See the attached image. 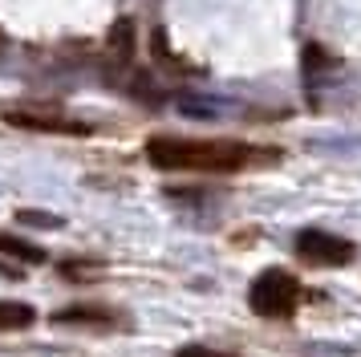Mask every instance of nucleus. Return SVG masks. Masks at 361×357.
I'll use <instances>...</instances> for the list:
<instances>
[{
  "label": "nucleus",
  "mask_w": 361,
  "mask_h": 357,
  "mask_svg": "<svg viewBox=\"0 0 361 357\" xmlns=\"http://www.w3.org/2000/svg\"><path fill=\"white\" fill-rule=\"evenodd\" d=\"M272 150H256L235 138H175V134H154L147 143V159L163 171H244L256 159H268Z\"/></svg>",
  "instance_id": "f257e3e1"
},
{
  "label": "nucleus",
  "mask_w": 361,
  "mask_h": 357,
  "mask_svg": "<svg viewBox=\"0 0 361 357\" xmlns=\"http://www.w3.org/2000/svg\"><path fill=\"white\" fill-rule=\"evenodd\" d=\"M247 305L256 317L264 321H284V317H293L296 305H300V284H296V276L280 272V268H268L252 280V289H247Z\"/></svg>",
  "instance_id": "f03ea898"
},
{
  "label": "nucleus",
  "mask_w": 361,
  "mask_h": 357,
  "mask_svg": "<svg viewBox=\"0 0 361 357\" xmlns=\"http://www.w3.org/2000/svg\"><path fill=\"white\" fill-rule=\"evenodd\" d=\"M296 256L317 264V268H341L357 256V248L341 236L321 231V227H305V231H296Z\"/></svg>",
  "instance_id": "7ed1b4c3"
},
{
  "label": "nucleus",
  "mask_w": 361,
  "mask_h": 357,
  "mask_svg": "<svg viewBox=\"0 0 361 357\" xmlns=\"http://www.w3.org/2000/svg\"><path fill=\"white\" fill-rule=\"evenodd\" d=\"M4 122L17 130H33V134H90V126L73 122V118L37 114V110H4Z\"/></svg>",
  "instance_id": "20e7f679"
},
{
  "label": "nucleus",
  "mask_w": 361,
  "mask_h": 357,
  "mask_svg": "<svg viewBox=\"0 0 361 357\" xmlns=\"http://www.w3.org/2000/svg\"><path fill=\"white\" fill-rule=\"evenodd\" d=\"M114 308H98V305H73V308H61L53 313L57 325H90V329H110L114 325Z\"/></svg>",
  "instance_id": "39448f33"
},
{
  "label": "nucleus",
  "mask_w": 361,
  "mask_h": 357,
  "mask_svg": "<svg viewBox=\"0 0 361 357\" xmlns=\"http://www.w3.org/2000/svg\"><path fill=\"white\" fill-rule=\"evenodd\" d=\"M37 321V308L25 301H0V333H20Z\"/></svg>",
  "instance_id": "423d86ee"
},
{
  "label": "nucleus",
  "mask_w": 361,
  "mask_h": 357,
  "mask_svg": "<svg viewBox=\"0 0 361 357\" xmlns=\"http://www.w3.org/2000/svg\"><path fill=\"white\" fill-rule=\"evenodd\" d=\"M0 252L13 256V260H20V264H45V252H41L37 243L13 236V231H0Z\"/></svg>",
  "instance_id": "0eeeda50"
},
{
  "label": "nucleus",
  "mask_w": 361,
  "mask_h": 357,
  "mask_svg": "<svg viewBox=\"0 0 361 357\" xmlns=\"http://www.w3.org/2000/svg\"><path fill=\"white\" fill-rule=\"evenodd\" d=\"M110 53H114L118 65H126L134 57V25L126 20V16L118 20L114 29H110Z\"/></svg>",
  "instance_id": "6e6552de"
},
{
  "label": "nucleus",
  "mask_w": 361,
  "mask_h": 357,
  "mask_svg": "<svg viewBox=\"0 0 361 357\" xmlns=\"http://www.w3.org/2000/svg\"><path fill=\"white\" fill-rule=\"evenodd\" d=\"M17 219L20 224H29V227H61V219L57 215H49V211H17Z\"/></svg>",
  "instance_id": "1a4fd4ad"
},
{
  "label": "nucleus",
  "mask_w": 361,
  "mask_h": 357,
  "mask_svg": "<svg viewBox=\"0 0 361 357\" xmlns=\"http://www.w3.org/2000/svg\"><path fill=\"white\" fill-rule=\"evenodd\" d=\"M179 357H228V353H215V349H203V345H187V349H179Z\"/></svg>",
  "instance_id": "9d476101"
}]
</instances>
